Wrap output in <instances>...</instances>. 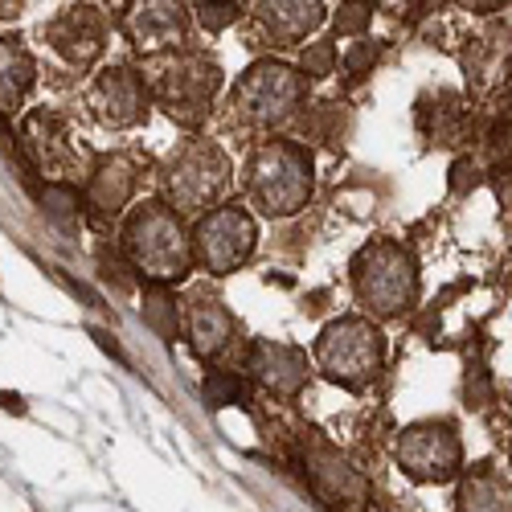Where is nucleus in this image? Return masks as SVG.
<instances>
[{"instance_id": "obj_1", "label": "nucleus", "mask_w": 512, "mask_h": 512, "mask_svg": "<svg viewBox=\"0 0 512 512\" xmlns=\"http://www.w3.org/2000/svg\"><path fill=\"white\" fill-rule=\"evenodd\" d=\"M312 197V156L291 144V140H271L254 152L250 160V201L271 218H287V213L304 209Z\"/></svg>"}, {"instance_id": "obj_2", "label": "nucleus", "mask_w": 512, "mask_h": 512, "mask_svg": "<svg viewBox=\"0 0 512 512\" xmlns=\"http://www.w3.org/2000/svg\"><path fill=\"white\" fill-rule=\"evenodd\" d=\"M127 254L152 279H181L193 259V242L173 209L144 201L127 222Z\"/></svg>"}, {"instance_id": "obj_3", "label": "nucleus", "mask_w": 512, "mask_h": 512, "mask_svg": "<svg viewBox=\"0 0 512 512\" xmlns=\"http://www.w3.org/2000/svg\"><path fill=\"white\" fill-rule=\"evenodd\" d=\"M357 295L361 304L373 308L377 316H398L414 304L418 295V263L414 254L398 242H373L357 254L353 263Z\"/></svg>"}, {"instance_id": "obj_4", "label": "nucleus", "mask_w": 512, "mask_h": 512, "mask_svg": "<svg viewBox=\"0 0 512 512\" xmlns=\"http://www.w3.org/2000/svg\"><path fill=\"white\" fill-rule=\"evenodd\" d=\"M164 197L181 213H201L209 201H218L230 185V160L218 144L189 140L164 164Z\"/></svg>"}, {"instance_id": "obj_5", "label": "nucleus", "mask_w": 512, "mask_h": 512, "mask_svg": "<svg viewBox=\"0 0 512 512\" xmlns=\"http://www.w3.org/2000/svg\"><path fill=\"white\" fill-rule=\"evenodd\" d=\"M316 361L332 381L361 390L386 361V340L369 320H332L316 340Z\"/></svg>"}, {"instance_id": "obj_6", "label": "nucleus", "mask_w": 512, "mask_h": 512, "mask_svg": "<svg viewBox=\"0 0 512 512\" xmlns=\"http://www.w3.org/2000/svg\"><path fill=\"white\" fill-rule=\"evenodd\" d=\"M218 87H222V70L201 54H185V58L164 62V66H156V78H152V91H156L160 107L181 123H201L213 107Z\"/></svg>"}, {"instance_id": "obj_7", "label": "nucleus", "mask_w": 512, "mask_h": 512, "mask_svg": "<svg viewBox=\"0 0 512 512\" xmlns=\"http://www.w3.org/2000/svg\"><path fill=\"white\" fill-rule=\"evenodd\" d=\"M254 238H259V234H254L250 213L242 205H222V209H213L209 218L197 222V234L189 242H193L197 263L209 275H230V271H238L250 259Z\"/></svg>"}, {"instance_id": "obj_8", "label": "nucleus", "mask_w": 512, "mask_h": 512, "mask_svg": "<svg viewBox=\"0 0 512 512\" xmlns=\"http://www.w3.org/2000/svg\"><path fill=\"white\" fill-rule=\"evenodd\" d=\"M398 463L406 467V476L422 484H443L459 472L463 447L451 422H418L398 439Z\"/></svg>"}, {"instance_id": "obj_9", "label": "nucleus", "mask_w": 512, "mask_h": 512, "mask_svg": "<svg viewBox=\"0 0 512 512\" xmlns=\"http://www.w3.org/2000/svg\"><path fill=\"white\" fill-rule=\"evenodd\" d=\"M300 95H304L300 74L279 66V62H259L238 82L234 103L250 123H283L295 107H300Z\"/></svg>"}, {"instance_id": "obj_10", "label": "nucleus", "mask_w": 512, "mask_h": 512, "mask_svg": "<svg viewBox=\"0 0 512 512\" xmlns=\"http://www.w3.org/2000/svg\"><path fill=\"white\" fill-rule=\"evenodd\" d=\"M91 107L107 127H132L148 111V91L132 70H107L91 87Z\"/></svg>"}, {"instance_id": "obj_11", "label": "nucleus", "mask_w": 512, "mask_h": 512, "mask_svg": "<svg viewBox=\"0 0 512 512\" xmlns=\"http://www.w3.org/2000/svg\"><path fill=\"white\" fill-rule=\"evenodd\" d=\"M246 365L275 394H295V390H304V381H308V357L291 345H279V340H254Z\"/></svg>"}, {"instance_id": "obj_12", "label": "nucleus", "mask_w": 512, "mask_h": 512, "mask_svg": "<svg viewBox=\"0 0 512 512\" xmlns=\"http://www.w3.org/2000/svg\"><path fill=\"white\" fill-rule=\"evenodd\" d=\"M50 41L54 50L74 62V66H91L99 54H103V17L87 5L78 9H66L54 25H50Z\"/></svg>"}, {"instance_id": "obj_13", "label": "nucleus", "mask_w": 512, "mask_h": 512, "mask_svg": "<svg viewBox=\"0 0 512 512\" xmlns=\"http://www.w3.org/2000/svg\"><path fill=\"white\" fill-rule=\"evenodd\" d=\"M230 336H234V320L222 308L218 295L193 291L189 295V340H193L197 357H218L230 345Z\"/></svg>"}, {"instance_id": "obj_14", "label": "nucleus", "mask_w": 512, "mask_h": 512, "mask_svg": "<svg viewBox=\"0 0 512 512\" xmlns=\"http://www.w3.org/2000/svg\"><path fill=\"white\" fill-rule=\"evenodd\" d=\"M185 9L181 5H140L127 17V33L140 50H164V46H181L185 41Z\"/></svg>"}, {"instance_id": "obj_15", "label": "nucleus", "mask_w": 512, "mask_h": 512, "mask_svg": "<svg viewBox=\"0 0 512 512\" xmlns=\"http://www.w3.org/2000/svg\"><path fill=\"white\" fill-rule=\"evenodd\" d=\"M259 21L271 37L295 41L308 37L324 21V5L320 0H267V5H259Z\"/></svg>"}, {"instance_id": "obj_16", "label": "nucleus", "mask_w": 512, "mask_h": 512, "mask_svg": "<svg viewBox=\"0 0 512 512\" xmlns=\"http://www.w3.org/2000/svg\"><path fill=\"white\" fill-rule=\"evenodd\" d=\"M308 467H312V484H316L320 496H328L332 504H336V500H340V504L361 500V492H365L361 476H357L336 451H324V447H320V451L308 459Z\"/></svg>"}, {"instance_id": "obj_17", "label": "nucleus", "mask_w": 512, "mask_h": 512, "mask_svg": "<svg viewBox=\"0 0 512 512\" xmlns=\"http://www.w3.org/2000/svg\"><path fill=\"white\" fill-rule=\"evenodd\" d=\"M132 189H136V168H132V160L115 156V160H107V164L99 168L95 181H91V205L103 209V213H119V209L127 205V197H132Z\"/></svg>"}, {"instance_id": "obj_18", "label": "nucleus", "mask_w": 512, "mask_h": 512, "mask_svg": "<svg viewBox=\"0 0 512 512\" xmlns=\"http://www.w3.org/2000/svg\"><path fill=\"white\" fill-rule=\"evenodd\" d=\"M33 58L25 54V46H17L13 37H0V99L17 103L29 87H33Z\"/></svg>"}, {"instance_id": "obj_19", "label": "nucleus", "mask_w": 512, "mask_h": 512, "mask_svg": "<svg viewBox=\"0 0 512 512\" xmlns=\"http://www.w3.org/2000/svg\"><path fill=\"white\" fill-rule=\"evenodd\" d=\"M459 512H512L508 504V484L492 472L467 476L459 488Z\"/></svg>"}, {"instance_id": "obj_20", "label": "nucleus", "mask_w": 512, "mask_h": 512, "mask_svg": "<svg viewBox=\"0 0 512 512\" xmlns=\"http://www.w3.org/2000/svg\"><path fill=\"white\" fill-rule=\"evenodd\" d=\"M144 320H148V328L156 336L173 340L177 336V295L168 291V287H160V283H152L144 291Z\"/></svg>"}, {"instance_id": "obj_21", "label": "nucleus", "mask_w": 512, "mask_h": 512, "mask_svg": "<svg viewBox=\"0 0 512 512\" xmlns=\"http://www.w3.org/2000/svg\"><path fill=\"white\" fill-rule=\"evenodd\" d=\"M41 209H46V218L58 226V230H78V193L70 189V185H62V181H54V185H46L41 189Z\"/></svg>"}, {"instance_id": "obj_22", "label": "nucleus", "mask_w": 512, "mask_h": 512, "mask_svg": "<svg viewBox=\"0 0 512 512\" xmlns=\"http://www.w3.org/2000/svg\"><path fill=\"white\" fill-rule=\"evenodd\" d=\"M205 402L213 406V410H222V406H234V402H246V386H242V377H234V373H226V369H213L209 377H205Z\"/></svg>"}, {"instance_id": "obj_23", "label": "nucleus", "mask_w": 512, "mask_h": 512, "mask_svg": "<svg viewBox=\"0 0 512 512\" xmlns=\"http://www.w3.org/2000/svg\"><path fill=\"white\" fill-rule=\"evenodd\" d=\"M332 58H336L332 41H316L312 50H304V70H308L312 78H324V74H332Z\"/></svg>"}, {"instance_id": "obj_24", "label": "nucleus", "mask_w": 512, "mask_h": 512, "mask_svg": "<svg viewBox=\"0 0 512 512\" xmlns=\"http://www.w3.org/2000/svg\"><path fill=\"white\" fill-rule=\"evenodd\" d=\"M238 9H242V5H197V17H201V25H205L209 33H218V29H226L230 21H238Z\"/></svg>"}, {"instance_id": "obj_25", "label": "nucleus", "mask_w": 512, "mask_h": 512, "mask_svg": "<svg viewBox=\"0 0 512 512\" xmlns=\"http://www.w3.org/2000/svg\"><path fill=\"white\" fill-rule=\"evenodd\" d=\"M369 17H373V5H345L340 17H336V29L340 33H361Z\"/></svg>"}, {"instance_id": "obj_26", "label": "nucleus", "mask_w": 512, "mask_h": 512, "mask_svg": "<svg viewBox=\"0 0 512 512\" xmlns=\"http://www.w3.org/2000/svg\"><path fill=\"white\" fill-rule=\"evenodd\" d=\"M373 58H377V46H373V41H361V46H353V50L345 54V66H349V74H361Z\"/></svg>"}, {"instance_id": "obj_27", "label": "nucleus", "mask_w": 512, "mask_h": 512, "mask_svg": "<svg viewBox=\"0 0 512 512\" xmlns=\"http://www.w3.org/2000/svg\"><path fill=\"white\" fill-rule=\"evenodd\" d=\"M91 336H95V340H99V345H103V349H107V353H111V357H119V361H123V365H127V357H123V349H119V345H115V336H111V332H103V328H95V332H91Z\"/></svg>"}, {"instance_id": "obj_28", "label": "nucleus", "mask_w": 512, "mask_h": 512, "mask_svg": "<svg viewBox=\"0 0 512 512\" xmlns=\"http://www.w3.org/2000/svg\"><path fill=\"white\" fill-rule=\"evenodd\" d=\"M0 152L13 156V132H9V123H5V119H0Z\"/></svg>"}, {"instance_id": "obj_29", "label": "nucleus", "mask_w": 512, "mask_h": 512, "mask_svg": "<svg viewBox=\"0 0 512 512\" xmlns=\"http://www.w3.org/2000/svg\"><path fill=\"white\" fill-rule=\"evenodd\" d=\"M0 406H9V410H25V406H21V398H17V394H13V398H9V394H0Z\"/></svg>"}]
</instances>
